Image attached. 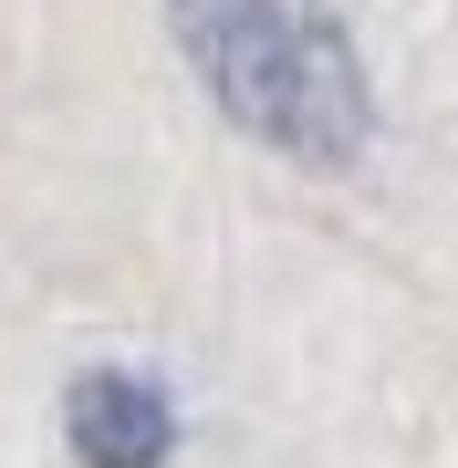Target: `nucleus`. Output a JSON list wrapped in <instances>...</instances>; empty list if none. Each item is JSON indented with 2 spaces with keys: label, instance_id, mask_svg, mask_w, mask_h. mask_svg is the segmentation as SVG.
Masks as SVG:
<instances>
[{
  "label": "nucleus",
  "instance_id": "f03ea898",
  "mask_svg": "<svg viewBox=\"0 0 458 468\" xmlns=\"http://www.w3.org/2000/svg\"><path fill=\"white\" fill-rule=\"evenodd\" d=\"M63 427H73L84 468H167V448H177V406L146 375H84Z\"/></svg>",
  "mask_w": 458,
  "mask_h": 468
},
{
  "label": "nucleus",
  "instance_id": "f257e3e1",
  "mask_svg": "<svg viewBox=\"0 0 458 468\" xmlns=\"http://www.w3.org/2000/svg\"><path fill=\"white\" fill-rule=\"evenodd\" d=\"M198 84L240 135L292 167H355L375 135V84L334 0H167Z\"/></svg>",
  "mask_w": 458,
  "mask_h": 468
}]
</instances>
